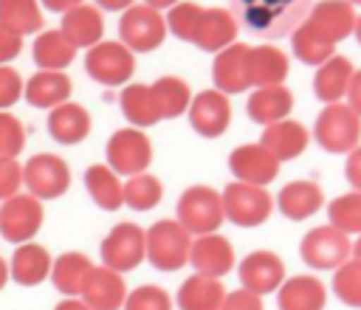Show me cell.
I'll return each mask as SVG.
<instances>
[{
	"label": "cell",
	"mask_w": 361,
	"mask_h": 310,
	"mask_svg": "<svg viewBox=\"0 0 361 310\" xmlns=\"http://www.w3.org/2000/svg\"><path fill=\"white\" fill-rule=\"evenodd\" d=\"M237 23L262 39H279L293 34L310 14V0H228Z\"/></svg>",
	"instance_id": "obj_1"
},
{
	"label": "cell",
	"mask_w": 361,
	"mask_h": 310,
	"mask_svg": "<svg viewBox=\"0 0 361 310\" xmlns=\"http://www.w3.org/2000/svg\"><path fill=\"white\" fill-rule=\"evenodd\" d=\"M192 234L178 220H158L147 228V259L158 271H178L189 262Z\"/></svg>",
	"instance_id": "obj_2"
},
{
	"label": "cell",
	"mask_w": 361,
	"mask_h": 310,
	"mask_svg": "<svg viewBox=\"0 0 361 310\" xmlns=\"http://www.w3.org/2000/svg\"><path fill=\"white\" fill-rule=\"evenodd\" d=\"M226 217L223 194H217L212 186H189L178 200V223L189 234H214Z\"/></svg>",
	"instance_id": "obj_3"
},
{
	"label": "cell",
	"mask_w": 361,
	"mask_h": 310,
	"mask_svg": "<svg viewBox=\"0 0 361 310\" xmlns=\"http://www.w3.org/2000/svg\"><path fill=\"white\" fill-rule=\"evenodd\" d=\"M313 135L327 152H353L361 138V116L350 104H327L316 118Z\"/></svg>",
	"instance_id": "obj_4"
},
{
	"label": "cell",
	"mask_w": 361,
	"mask_h": 310,
	"mask_svg": "<svg viewBox=\"0 0 361 310\" xmlns=\"http://www.w3.org/2000/svg\"><path fill=\"white\" fill-rule=\"evenodd\" d=\"M118 37L130 51H155L166 37V17L147 3L130 6L118 20Z\"/></svg>",
	"instance_id": "obj_5"
},
{
	"label": "cell",
	"mask_w": 361,
	"mask_h": 310,
	"mask_svg": "<svg viewBox=\"0 0 361 310\" xmlns=\"http://www.w3.org/2000/svg\"><path fill=\"white\" fill-rule=\"evenodd\" d=\"M223 209H226V217L234 225L251 228V225H259L271 217L274 200L262 186L234 180L223 189Z\"/></svg>",
	"instance_id": "obj_6"
},
{
	"label": "cell",
	"mask_w": 361,
	"mask_h": 310,
	"mask_svg": "<svg viewBox=\"0 0 361 310\" xmlns=\"http://www.w3.org/2000/svg\"><path fill=\"white\" fill-rule=\"evenodd\" d=\"M102 262L118 273H127L141 265L147 256V231L135 223H118L102 240Z\"/></svg>",
	"instance_id": "obj_7"
},
{
	"label": "cell",
	"mask_w": 361,
	"mask_h": 310,
	"mask_svg": "<svg viewBox=\"0 0 361 310\" xmlns=\"http://www.w3.org/2000/svg\"><path fill=\"white\" fill-rule=\"evenodd\" d=\"M299 256L307 268H316V271L338 268L350 259V237L336 225H319L302 237Z\"/></svg>",
	"instance_id": "obj_8"
},
{
	"label": "cell",
	"mask_w": 361,
	"mask_h": 310,
	"mask_svg": "<svg viewBox=\"0 0 361 310\" xmlns=\"http://www.w3.org/2000/svg\"><path fill=\"white\" fill-rule=\"evenodd\" d=\"M152 161V144L149 138L135 130V127H127V130H116L107 141V163L116 175H141Z\"/></svg>",
	"instance_id": "obj_9"
},
{
	"label": "cell",
	"mask_w": 361,
	"mask_h": 310,
	"mask_svg": "<svg viewBox=\"0 0 361 310\" xmlns=\"http://www.w3.org/2000/svg\"><path fill=\"white\" fill-rule=\"evenodd\" d=\"M23 183L28 186V192L39 200H54L59 194L68 192L71 186V169L59 155L51 152H39L34 158H28V163L23 166Z\"/></svg>",
	"instance_id": "obj_10"
},
{
	"label": "cell",
	"mask_w": 361,
	"mask_h": 310,
	"mask_svg": "<svg viewBox=\"0 0 361 310\" xmlns=\"http://www.w3.org/2000/svg\"><path fill=\"white\" fill-rule=\"evenodd\" d=\"M85 68H87L90 79L116 87V85H124L133 76L135 59H133V51L124 42H104L102 39L87 51Z\"/></svg>",
	"instance_id": "obj_11"
},
{
	"label": "cell",
	"mask_w": 361,
	"mask_h": 310,
	"mask_svg": "<svg viewBox=\"0 0 361 310\" xmlns=\"http://www.w3.org/2000/svg\"><path fill=\"white\" fill-rule=\"evenodd\" d=\"M42 225V203L34 194H14L0 206V234L8 242H28Z\"/></svg>",
	"instance_id": "obj_12"
},
{
	"label": "cell",
	"mask_w": 361,
	"mask_h": 310,
	"mask_svg": "<svg viewBox=\"0 0 361 310\" xmlns=\"http://www.w3.org/2000/svg\"><path fill=\"white\" fill-rule=\"evenodd\" d=\"M228 169L234 172L237 180L243 183H254V186H265L276 178L279 172V158L259 141V144H243L234 147L228 155Z\"/></svg>",
	"instance_id": "obj_13"
},
{
	"label": "cell",
	"mask_w": 361,
	"mask_h": 310,
	"mask_svg": "<svg viewBox=\"0 0 361 310\" xmlns=\"http://www.w3.org/2000/svg\"><path fill=\"white\" fill-rule=\"evenodd\" d=\"M231 121V104L226 99V93L214 90H203L192 99L189 104V124L195 127V132H200L203 138H220L226 132Z\"/></svg>",
	"instance_id": "obj_14"
},
{
	"label": "cell",
	"mask_w": 361,
	"mask_h": 310,
	"mask_svg": "<svg viewBox=\"0 0 361 310\" xmlns=\"http://www.w3.org/2000/svg\"><path fill=\"white\" fill-rule=\"evenodd\" d=\"M237 17L231 14V8H203L200 17H197V25H195V34H192V42L200 48V51H209V54H220L223 48L234 45V37H237Z\"/></svg>",
	"instance_id": "obj_15"
},
{
	"label": "cell",
	"mask_w": 361,
	"mask_h": 310,
	"mask_svg": "<svg viewBox=\"0 0 361 310\" xmlns=\"http://www.w3.org/2000/svg\"><path fill=\"white\" fill-rule=\"evenodd\" d=\"M285 279V262L274 251H251L240 262V282L245 290H254L259 296L279 290Z\"/></svg>",
	"instance_id": "obj_16"
},
{
	"label": "cell",
	"mask_w": 361,
	"mask_h": 310,
	"mask_svg": "<svg viewBox=\"0 0 361 310\" xmlns=\"http://www.w3.org/2000/svg\"><path fill=\"white\" fill-rule=\"evenodd\" d=\"M82 302L90 310H118L127 302L124 276L113 268H93L82 287Z\"/></svg>",
	"instance_id": "obj_17"
},
{
	"label": "cell",
	"mask_w": 361,
	"mask_h": 310,
	"mask_svg": "<svg viewBox=\"0 0 361 310\" xmlns=\"http://www.w3.org/2000/svg\"><path fill=\"white\" fill-rule=\"evenodd\" d=\"M189 262L195 268V273H203V276H226L231 268H234V251H231V242L226 237H220L217 231L214 234H203L192 242V251H189Z\"/></svg>",
	"instance_id": "obj_18"
},
{
	"label": "cell",
	"mask_w": 361,
	"mask_h": 310,
	"mask_svg": "<svg viewBox=\"0 0 361 310\" xmlns=\"http://www.w3.org/2000/svg\"><path fill=\"white\" fill-rule=\"evenodd\" d=\"M248 45L243 42H234L228 48H223L217 56H214V65H212V79H214V87L220 93H243L245 87H251L248 82Z\"/></svg>",
	"instance_id": "obj_19"
},
{
	"label": "cell",
	"mask_w": 361,
	"mask_h": 310,
	"mask_svg": "<svg viewBox=\"0 0 361 310\" xmlns=\"http://www.w3.org/2000/svg\"><path fill=\"white\" fill-rule=\"evenodd\" d=\"M327 290L316 276L299 273L279 285L276 290V307L279 310H324Z\"/></svg>",
	"instance_id": "obj_20"
},
{
	"label": "cell",
	"mask_w": 361,
	"mask_h": 310,
	"mask_svg": "<svg viewBox=\"0 0 361 310\" xmlns=\"http://www.w3.org/2000/svg\"><path fill=\"white\" fill-rule=\"evenodd\" d=\"M307 20L322 31L327 34L333 42L350 37V31H355V11H353V3L350 0H322L310 8Z\"/></svg>",
	"instance_id": "obj_21"
},
{
	"label": "cell",
	"mask_w": 361,
	"mask_h": 310,
	"mask_svg": "<svg viewBox=\"0 0 361 310\" xmlns=\"http://www.w3.org/2000/svg\"><path fill=\"white\" fill-rule=\"evenodd\" d=\"M51 268H54V259L42 245L23 242V245H17L8 271H11V279L17 285L34 287V285H39V282H45L51 276Z\"/></svg>",
	"instance_id": "obj_22"
},
{
	"label": "cell",
	"mask_w": 361,
	"mask_h": 310,
	"mask_svg": "<svg viewBox=\"0 0 361 310\" xmlns=\"http://www.w3.org/2000/svg\"><path fill=\"white\" fill-rule=\"evenodd\" d=\"M76 48H93L96 42H102L104 34V20L99 6H76L71 11H65L62 17V28H59Z\"/></svg>",
	"instance_id": "obj_23"
},
{
	"label": "cell",
	"mask_w": 361,
	"mask_h": 310,
	"mask_svg": "<svg viewBox=\"0 0 361 310\" xmlns=\"http://www.w3.org/2000/svg\"><path fill=\"white\" fill-rule=\"evenodd\" d=\"M48 132L59 144H79L90 132V116L82 104L65 101L48 113Z\"/></svg>",
	"instance_id": "obj_24"
},
{
	"label": "cell",
	"mask_w": 361,
	"mask_h": 310,
	"mask_svg": "<svg viewBox=\"0 0 361 310\" xmlns=\"http://www.w3.org/2000/svg\"><path fill=\"white\" fill-rule=\"evenodd\" d=\"M288 76V56L274 45H257L248 51V82L251 87L282 85Z\"/></svg>",
	"instance_id": "obj_25"
},
{
	"label": "cell",
	"mask_w": 361,
	"mask_h": 310,
	"mask_svg": "<svg viewBox=\"0 0 361 310\" xmlns=\"http://www.w3.org/2000/svg\"><path fill=\"white\" fill-rule=\"evenodd\" d=\"M353 62L347 56H330L324 65H319L313 76V93L324 104H336L341 96H347L350 79H353Z\"/></svg>",
	"instance_id": "obj_26"
},
{
	"label": "cell",
	"mask_w": 361,
	"mask_h": 310,
	"mask_svg": "<svg viewBox=\"0 0 361 310\" xmlns=\"http://www.w3.org/2000/svg\"><path fill=\"white\" fill-rule=\"evenodd\" d=\"M293 110V93L282 85H271V87H257L248 96V118L257 124H274L282 121L288 113Z\"/></svg>",
	"instance_id": "obj_27"
},
{
	"label": "cell",
	"mask_w": 361,
	"mask_h": 310,
	"mask_svg": "<svg viewBox=\"0 0 361 310\" xmlns=\"http://www.w3.org/2000/svg\"><path fill=\"white\" fill-rule=\"evenodd\" d=\"M310 141V132L305 130V124L299 121H290V118H282V121H274L265 127L262 132V144L279 158V161H290L296 155L305 152Z\"/></svg>",
	"instance_id": "obj_28"
},
{
	"label": "cell",
	"mask_w": 361,
	"mask_h": 310,
	"mask_svg": "<svg viewBox=\"0 0 361 310\" xmlns=\"http://www.w3.org/2000/svg\"><path fill=\"white\" fill-rule=\"evenodd\" d=\"M324 203V194L319 189V183L313 180H293L288 186H282L276 206L288 220H305L310 214H316Z\"/></svg>",
	"instance_id": "obj_29"
},
{
	"label": "cell",
	"mask_w": 361,
	"mask_h": 310,
	"mask_svg": "<svg viewBox=\"0 0 361 310\" xmlns=\"http://www.w3.org/2000/svg\"><path fill=\"white\" fill-rule=\"evenodd\" d=\"M223 299H226V290H223L220 279H214V276L195 273V276L183 279V285L178 287L180 310H220Z\"/></svg>",
	"instance_id": "obj_30"
},
{
	"label": "cell",
	"mask_w": 361,
	"mask_h": 310,
	"mask_svg": "<svg viewBox=\"0 0 361 310\" xmlns=\"http://www.w3.org/2000/svg\"><path fill=\"white\" fill-rule=\"evenodd\" d=\"M25 101L34 107H56L71 96V79L62 70H37L25 85Z\"/></svg>",
	"instance_id": "obj_31"
},
{
	"label": "cell",
	"mask_w": 361,
	"mask_h": 310,
	"mask_svg": "<svg viewBox=\"0 0 361 310\" xmlns=\"http://www.w3.org/2000/svg\"><path fill=\"white\" fill-rule=\"evenodd\" d=\"M85 186H87V192L99 209L116 211L124 206V186L110 166H102V163L87 166L85 169Z\"/></svg>",
	"instance_id": "obj_32"
},
{
	"label": "cell",
	"mask_w": 361,
	"mask_h": 310,
	"mask_svg": "<svg viewBox=\"0 0 361 310\" xmlns=\"http://www.w3.org/2000/svg\"><path fill=\"white\" fill-rule=\"evenodd\" d=\"M90 271H93V265L85 254L68 251V254L56 256V262L51 268V282L65 296H82V287H85V279Z\"/></svg>",
	"instance_id": "obj_33"
},
{
	"label": "cell",
	"mask_w": 361,
	"mask_h": 310,
	"mask_svg": "<svg viewBox=\"0 0 361 310\" xmlns=\"http://www.w3.org/2000/svg\"><path fill=\"white\" fill-rule=\"evenodd\" d=\"M34 62L39 65V70H62L65 65L73 62L76 45L62 34V31H42L34 39Z\"/></svg>",
	"instance_id": "obj_34"
},
{
	"label": "cell",
	"mask_w": 361,
	"mask_h": 310,
	"mask_svg": "<svg viewBox=\"0 0 361 310\" xmlns=\"http://www.w3.org/2000/svg\"><path fill=\"white\" fill-rule=\"evenodd\" d=\"M290 45H293L296 59H302L305 65H324L330 56H336V54H333L336 42H333L327 34H322L310 20H305V23L293 31Z\"/></svg>",
	"instance_id": "obj_35"
},
{
	"label": "cell",
	"mask_w": 361,
	"mask_h": 310,
	"mask_svg": "<svg viewBox=\"0 0 361 310\" xmlns=\"http://www.w3.org/2000/svg\"><path fill=\"white\" fill-rule=\"evenodd\" d=\"M118 104H121V113L135 127H149V124L161 121V113H158V104H155V96H152L149 85H130V87H124Z\"/></svg>",
	"instance_id": "obj_36"
},
{
	"label": "cell",
	"mask_w": 361,
	"mask_h": 310,
	"mask_svg": "<svg viewBox=\"0 0 361 310\" xmlns=\"http://www.w3.org/2000/svg\"><path fill=\"white\" fill-rule=\"evenodd\" d=\"M149 87H152V96H155V104H158L161 118H178L192 104L189 85L183 79H178V76H161Z\"/></svg>",
	"instance_id": "obj_37"
},
{
	"label": "cell",
	"mask_w": 361,
	"mask_h": 310,
	"mask_svg": "<svg viewBox=\"0 0 361 310\" xmlns=\"http://www.w3.org/2000/svg\"><path fill=\"white\" fill-rule=\"evenodd\" d=\"M0 23L25 37L42 28V14L37 0H0Z\"/></svg>",
	"instance_id": "obj_38"
},
{
	"label": "cell",
	"mask_w": 361,
	"mask_h": 310,
	"mask_svg": "<svg viewBox=\"0 0 361 310\" xmlns=\"http://www.w3.org/2000/svg\"><path fill=\"white\" fill-rule=\"evenodd\" d=\"M164 194V186L158 178L141 172V175H133L127 183H124V203L135 211H149L152 206H158Z\"/></svg>",
	"instance_id": "obj_39"
},
{
	"label": "cell",
	"mask_w": 361,
	"mask_h": 310,
	"mask_svg": "<svg viewBox=\"0 0 361 310\" xmlns=\"http://www.w3.org/2000/svg\"><path fill=\"white\" fill-rule=\"evenodd\" d=\"M330 225L341 228L344 234H361V192L338 194L327 206Z\"/></svg>",
	"instance_id": "obj_40"
},
{
	"label": "cell",
	"mask_w": 361,
	"mask_h": 310,
	"mask_svg": "<svg viewBox=\"0 0 361 310\" xmlns=\"http://www.w3.org/2000/svg\"><path fill=\"white\" fill-rule=\"evenodd\" d=\"M333 290L347 307H361V262L347 259L333 273Z\"/></svg>",
	"instance_id": "obj_41"
},
{
	"label": "cell",
	"mask_w": 361,
	"mask_h": 310,
	"mask_svg": "<svg viewBox=\"0 0 361 310\" xmlns=\"http://www.w3.org/2000/svg\"><path fill=\"white\" fill-rule=\"evenodd\" d=\"M203 6L197 3H178L169 8V17H166V28L178 37V39H186L192 42V34H195V25H197V17H200Z\"/></svg>",
	"instance_id": "obj_42"
},
{
	"label": "cell",
	"mask_w": 361,
	"mask_h": 310,
	"mask_svg": "<svg viewBox=\"0 0 361 310\" xmlns=\"http://www.w3.org/2000/svg\"><path fill=\"white\" fill-rule=\"evenodd\" d=\"M124 310H172V299L158 285H141L127 293Z\"/></svg>",
	"instance_id": "obj_43"
},
{
	"label": "cell",
	"mask_w": 361,
	"mask_h": 310,
	"mask_svg": "<svg viewBox=\"0 0 361 310\" xmlns=\"http://www.w3.org/2000/svg\"><path fill=\"white\" fill-rule=\"evenodd\" d=\"M23 147H25V130L20 118L0 110V158H14L23 152Z\"/></svg>",
	"instance_id": "obj_44"
},
{
	"label": "cell",
	"mask_w": 361,
	"mask_h": 310,
	"mask_svg": "<svg viewBox=\"0 0 361 310\" xmlns=\"http://www.w3.org/2000/svg\"><path fill=\"white\" fill-rule=\"evenodd\" d=\"M23 183V166L17 158H0V200H8L17 194Z\"/></svg>",
	"instance_id": "obj_45"
},
{
	"label": "cell",
	"mask_w": 361,
	"mask_h": 310,
	"mask_svg": "<svg viewBox=\"0 0 361 310\" xmlns=\"http://www.w3.org/2000/svg\"><path fill=\"white\" fill-rule=\"evenodd\" d=\"M23 90L25 87H23L20 73L14 68H8V65H0V110L11 107L23 96Z\"/></svg>",
	"instance_id": "obj_46"
},
{
	"label": "cell",
	"mask_w": 361,
	"mask_h": 310,
	"mask_svg": "<svg viewBox=\"0 0 361 310\" xmlns=\"http://www.w3.org/2000/svg\"><path fill=\"white\" fill-rule=\"evenodd\" d=\"M220 310H262V296L254 290H231L226 293Z\"/></svg>",
	"instance_id": "obj_47"
},
{
	"label": "cell",
	"mask_w": 361,
	"mask_h": 310,
	"mask_svg": "<svg viewBox=\"0 0 361 310\" xmlns=\"http://www.w3.org/2000/svg\"><path fill=\"white\" fill-rule=\"evenodd\" d=\"M20 48H23V37L14 34L11 28H6V25L0 23V65H3V62H11V59L20 54Z\"/></svg>",
	"instance_id": "obj_48"
},
{
	"label": "cell",
	"mask_w": 361,
	"mask_h": 310,
	"mask_svg": "<svg viewBox=\"0 0 361 310\" xmlns=\"http://www.w3.org/2000/svg\"><path fill=\"white\" fill-rule=\"evenodd\" d=\"M344 175L350 180V186H355V192H361V147H355L344 163Z\"/></svg>",
	"instance_id": "obj_49"
},
{
	"label": "cell",
	"mask_w": 361,
	"mask_h": 310,
	"mask_svg": "<svg viewBox=\"0 0 361 310\" xmlns=\"http://www.w3.org/2000/svg\"><path fill=\"white\" fill-rule=\"evenodd\" d=\"M347 99H350V107L361 116V70H355V73H353L350 87H347Z\"/></svg>",
	"instance_id": "obj_50"
},
{
	"label": "cell",
	"mask_w": 361,
	"mask_h": 310,
	"mask_svg": "<svg viewBox=\"0 0 361 310\" xmlns=\"http://www.w3.org/2000/svg\"><path fill=\"white\" fill-rule=\"evenodd\" d=\"M82 3L85 0H42V6L51 8V11H71V8L82 6Z\"/></svg>",
	"instance_id": "obj_51"
},
{
	"label": "cell",
	"mask_w": 361,
	"mask_h": 310,
	"mask_svg": "<svg viewBox=\"0 0 361 310\" xmlns=\"http://www.w3.org/2000/svg\"><path fill=\"white\" fill-rule=\"evenodd\" d=\"M96 6L99 8H104V11H127L130 6H133V0H96Z\"/></svg>",
	"instance_id": "obj_52"
},
{
	"label": "cell",
	"mask_w": 361,
	"mask_h": 310,
	"mask_svg": "<svg viewBox=\"0 0 361 310\" xmlns=\"http://www.w3.org/2000/svg\"><path fill=\"white\" fill-rule=\"evenodd\" d=\"M54 310H90V307H87L82 299H73V296H68V299H65V302H59Z\"/></svg>",
	"instance_id": "obj_53"
},
{
	"label": "cell",
	"mask_w": 361,
	"mask_h": 310,
	"mask_svg": "<svg viewBox=\"0 0 361 310\" xmlns=\"http://www.w3.org/2000/svg\"><path fill=\"white\" fill-rule=\"evenodd\" d=\"M147 6H152V8H172V6H178L180 0H144Z\"/></svg>",
	"instance_id": "obj_54"
},
{
	"label": "cell",
	"mask_w": 361,
	"mask_h": 310,
	"mask_svg": "<svg viewBox=\"0 0 361 310\" xmlns=\"http://www.w3.org/2000/svg\"><path fill=\"white\" fill-rule=\"evenodd\" d=\"M8 273H11V271H8V265H6V259L0 256V290H3V287H6V282H8Z\"/></svg>",
	"instance_id": "obj_55"
},
{
	"label": "cell",
	"mask_w": 361,
	"mask_h": 310,
	"mask_svg": "<svg viewBox=\"0 0 361 310\" xmlns=\"http://www.w3.org/2000/svg\"><path fill=\"white\" fill-rule=\"evenodd\" d=\"M353 254H355V259H358V262H361V237H358V242H355V245H353Z\"/></svg>",
	"instance_id": "obj_56"
},
{
	"label": "cell",
	"mask_w": 361,
	"mask_h": 310,
	"mask_svg": "<svg viewBox=\"0 0 361 310\" xmlns=\"http://www.w3.org/2000/svg\"><path fill=\"white\" fill-rule=\"evenodd\" d=\"M355 37H358V42H361V17H358V23H355Z\"/></svg>",
	"instance_id": "obj_57"
},
{
	"label": "cell",
	"mask_w": 361,
	"mask_h": 310,
	"mask_svg": "<svg viewBox=\"0 0 361 310\" xmlns=\"http://www.w3.org/2000/svg\"><path fill=\"white\" fill-rule=\"evenodd\" d=\"M350 3H358V6H361V0H350Z\"/></svg>",
	"instance_id": "obj_58"
}]
</instances>
